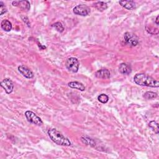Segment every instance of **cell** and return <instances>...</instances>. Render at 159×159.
<instances>
[{"instance_id":"cell-1","label":"cell","mask_w":159,"mask_h":159,"mask_svg":"<svg viewBox=\"0 0 159 159\" xmlns=\"http://www.w3.org/2000/svg\"><path fill=\"white\" fill-rule=\"evenodd\" d=\"M134 81L137 85L140 86L152 88H158L159 87L158 80L144 73L136 74L134 77Z\"/></svg>"},{"instance_id":"cell-2","label":"cell","mask_w":159,"mask_h":159,"mask_svg":"<svg viewBox=\"0 0 159 159\" xmlns=\"http://www.w3.org/2000/svg\"><path fill=\"white\" fill-rule=\"evenodd\" d=\"M47 134L50 139L55 144L62 146L71 145V142L68 138L65 137L62 133H60L56 129H49Z\"/></svg>"},{"instance_id":"cell-3","label":"cell","mask_w":159,"mask_h":159,"mask_svg":"<svg viewBox=\"0 0 159 159\" xmlns=\"http://www.w3.org/2000/svg\"><path fill=\"white\" fill-rule=\"evenodd\" d=\"M65 65L68 71L73 73H76L79 69L80 63L76 58L70 57L67 59Z\"/></svg>"},{"instance_id":"cell-4","label":"cell","mask_w":159,"mask_h":159,"mask_svg":"<svg viewBox=\"0 0 159 159\" xmlns=\"http://www.w3.org/2000/svg\"><path fill=\"white\" fill-rule=\"evenodd\" d=\"M25 116L28 121L31 123H32L37 126H41L43 124V122L42 119L32 111H27L25 113Z\"/></svg>"},{"instance_id":"cell-5","label":"cell","mask_w":159,"mask_h":159,"mask_svg":"<svg viewBox=\"0 0 159 159\" xmlns=\"http://www.w3.org/2000/svg\"><path fill=\"white\" fill-rule=\"evenodd\" d=\"M124 39L126 44L129 46L135 47L139 43L137 37L131 32H126L124 35Z\"/></svg>"},{"instance_id":"cell-6","label":"cell","mask_w":159,"mask_h":159,"mask_svg":"<svg viewBox=\"0 0 159 159\" xmlns=\"http://www.w3.org/2000/svg\"><path fill=\"white\" fill-rule=\"evenodd\" d=\"M73 13L76 15L82 16H88L90 13V9L88 6L85 5H80L76 6L73 8Z\"/></svg>"},{"instance_id":"cell-7","label":"cell","mask_w":159,"mask_h":159,"mask_svg":"<svg viewBox=\"0 0 159 159\" xmlns=\"http://www.w3.org/2000/svg\"><path fill=\"white\" fill-rule=\"evenodd\" d=\"M0 85L5 90L6 93L10 94L13 92L14 89V85L13 82L10 78H5L0 84Z\"/></svg>"},{"instance_id":"cell-8","label":"cell","mask_w":159,"mask_h":159,"mask_svg":"<svg viewBox=\"0 0 159 159\" xmlns=\"http://www.w3.org/2000/svg\"><path fill=\"white\" fill-rule=\"evenodd\" d=\"M13 5L14 6L19 7L23 11H28L30 10V3L28 1H15L13 2Z\"/></svg>"},{"instance_id":"cell-9","label":"cell","mask_w":159,"mask_h":159,"mask_svg":"<svg viewBox=\"0 0 159 159\" xmlns=\"http://www.w3.org/2000/svg\"><path fill=\"white\" fill-rule=\"evenodd\" d=\"M18 70L21 73V75L27 78H32L34 77V74L32 71L24 65H20L18 67Z\"/></svg>"},{"instance_id":"cell-10","label":"cell","mask_w":159,"mask_h":159,"mask_svg":"<svg viewBox=\"0 0 159 159\" xmlns=\"http://www.w3.org/2000/svg\"><path fill=\"white\" fill-rule=\"evenodd\" d=\"M95 76L100 79H109L111 76V73L107 69H101L95 73Z\"/></svg>"},{"instance_id":"cell-11","label":"cell","mask_w":159,"mask_h":159,"mask_svg":"<svg viewBox=\"0 0 159 159\" xmlns=\"http://www.w3.org/2000/svg\"><path fill=\"white\" fill-rule=\"evenodd\" d=\"M119 4L128 10H132L136 8V3L134 1H120Z\"/></svg>"},{"instance_id":"cell-12","label":"cell","mask_w":159,"mask_h":159,"mask_svg":"<svg viewBox=\"0 0 159 159\" xmlns=\"http://www.w3.org/2000/svg\"><path fill=\"white\" fill-rule=\"evenodd\" d=\"M119 71L121 73H122L123 75H128L131 73L132 68L130 65H129L125 63H122L120 64V65L119 67Z\"/></svg>"},{"instance_id":"cell-13","label":"cell","mask_w":159,"mask_h":159,"mask_svg":"<svg viewBox=\"0 0 159 159\" xmlns=\"http://www.w3.org/2000/svg\"><path fill=\"white\" fill-rule=\"evenodd\" d=\"M68 85L70 88L76 89V90H80L81 92H84L85 90V87L84 85L80 82H71L68 83Z\"/></svg>"},{"instance_id":"cell-14","label":"cell","mask_w":159,"mask_h":159,"mask_svg":"<svg viewBox=\"0 0 159 159\" xmlns=\"http://www.w3.org/2000/svg\"><path fill=\"white\" fill-rule=\"evenodd\" d=\"M1 26L2 28L6 32H9L12 29V24L10 23V21L6 19H5L2 22Z\"/></svg>"},{"instance_id":"cell-15","label":"cell","mask_w":159,"mask_h":159,"mask_svg":"<svg viewBox=\"0 0 159 159\" xmlns=\"http://www.w3.org/2000/svg\"><path fill=\"white\" fill-rule=\"evenodd\" d=\"M95 7L100 11H103L108 8V5L106 3L102 2H98L94 4Z\"/></svg>"},{"instance_id":"cell-16","label":"cell","mask_w":159,"mask_h":159,"mask_svg":"<svg viewBox=\"0 0 159 159\" xmlns=\"http://www.w3.org/2000/svg\"><path fill=\"white\" fill-rule=\"evenodd\" d=\"M144 98L146 100H152L157 97V94L152 92H147L144 95Z\"/></svg>"},{"instance_id":"cell-17","label":"cell","mask_w":159,"mask_h":159,"mask_svg":"<svg viewBox=\"0 0 159 159\" xmlns=\"http://www.w3.org/2000/svg\"><path fill=\"white\" fill-rule=\"evenodd\" d=\"M149 127H151L152 129V130L156 133V134H158V123L155 121H150L149 122V124H148Z\"/></svg>"},{"instance_id":"cell-18","label":"cell","mask_w":159,"mask_h":159,"mask_svg":"<svg viewBox=\"0 0 159 159\" xmlns=\"http://www.w3.org/2000/svg\"><path fill=\"white\" fill-rule=\"evenodd\" d=\"M52 26L54 27L59 32H62L64 31V28H63L62 24L61 23H60V22L55 23V24H52Z\"/></svg>"},{"instance_id":"cell-19","label":"cell","mask_w":159,"mask_h":159,"mask_svg":"<svg viewBox=\"0 0 159 159\" xmlns=\"http://www.w3.org/2000/svg\"><path fill=\"white\" fill-rule=\"evenodd\" d=\"M98 101L100 102L105 104V103H106L108 101L109 97L106 95H105V94H101V95H100L98 97Z\"/></svg>"},{"instance_id":"cell-20","label":"cell","mask_w":159,"mask_h":159,"mask_svg":"<svg viewBox=\"0 0 159 159\" xmlns=\"http://www.w3.org/2000/svg\"><path fill=\"white\" fill-rule=\"evenodd\" d=\"M0 11H1V13H0V15H3V14L7 12V9L2 2H0Z\"/></svg>"},{"instance_id":"cell-21","label":"cell","mask_w":159,"mask_h":159,"mask_svg":"<svg viewBox=\"0 0 159 159\" xmlns=\"http://www.w3.org/2000/svg\"><path fill=\"white\" fill-rule=\"evenodd\" d=\"M146 29L147 31V32L151 34H157L158 32V29L157 28H153L152 27H149L148 28H146Z\"/></svg>"},{"instance_id":"cell-22","label":"cell","mask_w":159,"mask_h":159,"mask_svg":"<svg viewBox=\"0 0 159 159\" xmlns=\"http://www.w3.org/2000/svg\"><path fill=\"white\" fill-rule=\"evenodd\" d=\"M155 23L158 25V16H157V18H156V20H155Z\"/></svg>"}]
</instances>
